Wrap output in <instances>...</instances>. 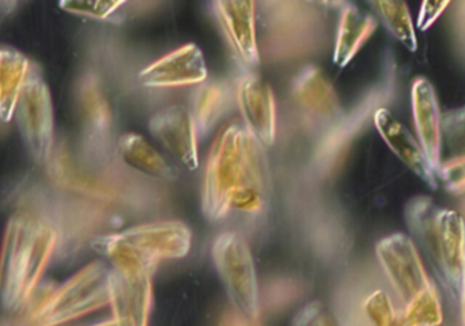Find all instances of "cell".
<instances>
[{
    "label": "cell",
    "mask_w": 465,
    "mask_h": 326,
    "mask_svg": "<svg viewBox=\"0 0 465 326\" xmlns=\"http://www.w3.org/2000/svg\"><path fill=\"white\" fill-rule=\"evenodd\" d=\"M431 262L459 303L465 289V223L458 211L440 208Z\"/></svg>",
    "instance_id": "7"
},
{
    "label": "cell",
    "mask_w": 465,
    "mask_h": 326,
    "mask_svg": "<svg viewBox=\"0 0 465 326\" xmlns=\"http://www.w3.org/2000/svg\"><path fill=\"white\" fill-rule=\"evenodd\" d=\"M463 5V10H461V11H463V13H461V15H463V25L465 27V3H463V5Z\"/></svg>",
    "instance_id": "32"
},
{
    "label": "cell",
    "mask_w": 465,
    "mask_h": 326,
    "mask_svg": "<svg viewBox=\"0 0 465 326\" xmlns=\"http://www.w3.org/2000/svg\"><path fill=\"white\" fill-rule=\"evenodd\" d=\"M439 180H441L445 188L452 193H464L465 155L442 161Z\"/></svg>",
    "instance_id": "26"
},
{
    "label": "cell",
    "mask_w": 465,
    "mask_h": 326,
    "mask_svg": "<svg viewBox=\"0 0 465 326\" xmlns=\"http://www.w3.org/2000/svg\"><path fill=\"white\" fill-rule=\"evenodd\" d=\"M442 150L450 158L465 155V106L452 109L441 117Z\"/></svg>",
    "instance_id": "23"
},
{
    "label": "cell",
    "mask_w": 465,
    "mask_h": 326,
    "mask_svg": "<svg viewBox=\"0 0 465 326\" xmlns=\"http://www.w3.org/2000/svg\"><path fill=\"white\" fill-rule=\"evenodd\" d=\"M19 128L35 157H45L51 146L52 109L45 86L38 79L29 81L19 93Z\"/></svg>",
    "instance_id": "14"
},
{
    "label": "cell",
    "mask_w": 465,
    "mask_h": 326,
    "mask_svg": "<svg viewBox=\"0 0 465 326\" xmlns=\"http://www.w3.org/2000/svg\"><path fill=\"white\" fill-rule=\"evenodd\" d=\"M149 131L185 169H198L199 136L187 108L174 105L157 112L150 119Z\"/></svg>",
    "instance_id": "10"
},
{
    "label": "cell",
    "mask_w": 465,
    "mask_h": 326,
    "mask_svg": "<svg viewBox=\"0 0 465 326\" xmlns=\"http://www.w3.org/2000/svg\"><path fill=\"white\" fill-rule=\"evenodd\" d=\"M119 152L123 161L136 172L155 178L171 181L174 172L165 158L143 138L136 133H125L120 138Z\"/></svg>",
    "instance_id": "18"
},
{
    "label": "cell",
    "mask_w": 465,
    "mask_h": 326,
    "mask_svg": "<svg viewBox=\"0 0 465 326\" xmlns=\"http://www.w3.org/2000/svg\"><path fill=\"white\" fill-rule=\"evenodd\" d=\"M112 267L103 262L79 271L38 308L41 325L57 326L94 313L111 303Z\"/></svg>",
    "instance_id": "5"
},
{
    "label": "cell",
    "mask_w": 465,
    "mask_h": 326,
    "mask_svg": "<svg viewBox=\"0 0 465 326\" xmlns=\"http://www.w3.org/2000/svg\"><path fill=\"white\" fill-rule=\"evenodd\" d=\"M411 106L418 143L439 177L442 164V114L436 90L428 79H415L411 87Z\"/></svg>",
    "instance_id": "12"
},
{
    "label": "cell",
    "mask_w": 465,
    "mask_h": 326,
    "mask_svg": "<svg viewBox=\"0 0 465 326\" xmlns=\"http://www.w3.org/2000/svg\"><path fill=\"white\" fill-rule=\"evenodd\" d=\"M371 8L376 11L388 32L403 44L410 52L418 51V38L412 24L411 14L403 2H371Z\"/></svg>",
    "instance_id": "22"
},
{
    "label": "cell",
    "mask_w": 465,
    "mask_h": 326,
    "mask_svg": "<svg viewBox=\"0 0 465 326\" xmlns=\"http://www.w3.org/2000/svg\"><path fill=\"white\" fill-rule=\"evenodd\" d=\"M377 26V19L371 14L350 3L344 5L336 32L333 63L341 68L349 65L366 41L376 32Z\"/></svg>",
    "instance_id": "17"
},
{
    "label": "cell",
    "mask_w": 465,
    "mask_h": 326,
    "mask_svg": "<svg viewBox=\"0 0 465 326\" xmlns=\"http://www.w3.org/2000/svg\"><path fill=\"white\" fill-rule=\"evenodd\" d=\"M366 314L374 326H390L395 319L398 311L393 308L392 301L388 297L387 292L379 290L374 291L368 300L365 301Z\"/></svg>",
    "instance_id": "25"
},
{
    "label": "cell",
    "mask_w": 465,
    "mask_h": 326,
    "mask_svg": "<svg viewBox=\"0 0 465 326\" xmlns=\"http://www.w3.org/2000/svg\"><path fill=\"white\" fill-rule=\"evenodd\" d=\"M390 326H412L407 321L406 316H404L403 311H398L393 321L391 322Z\"/></svg>",
    "instance_id": "29"
},
{
    "label": "cell",
    "mask_w": 465,
    "mask_h": 326,
    "mask_svg": "<svg viewBox=\"0 0 465 326\" xmlns=\"http://www.w3.org/2000/svg\"><path fill=\"white\" fill-rule=\"evenodd\" d=\"M292 326H341L333 314L319 302L303 306L292 320Z\"/></svg>",
    "instance_id": "27"
},
{
    "label": "cell",
    "mask_w": 465,
    "mask_h": 326,
    "mask_svg": "<svg viewBox=\"0 0 465 326\" xmlns=\"http://www.w3.org/2000/svg\"><path fill=\"white\" fill-rule=\"evenodd\" d=\"M51 227L33 216H14L0 256V305L14 311L29 300L54 249Z\"/></svg>",
    "instance_id": "3"
},
{
    "label": "cell",
    "mask_w": 465,
    "mask_h": 326,
    "mask_svg": "<svg viewBox=\"0 0 465 326\" xmlns=\"http://www.w3.org/2000/svg\"><path fill=\"white\" fill-rule=\"evenodd\" d=\"M209 71L203 52L195 44L169 52L139 73V81L149 89H174L204 84Z\"/></svg>",
    "instance_id": "8"
},
{
    "label": "cell",
    "mask_w": 465,
    "mask_h": 326,
    "mask_svg": "<svg viewBox=\"0 0 465 326\" xmlns=\"http://www.w3.org/2000/svg\"><path fill=\"white\" fill-rule=\"evenodd\" d=\"M450 3L448 2H425L422 5H420V15H418V29L420 32H426V30L430 29L434 24H436L437 19L444 14V11L447 10L448 5Z\"/></svg>",
    "instance_id": "28"
},
{
    "label": "cell",
    "mask_w": 465,
    "mask_h": 326,
    "mask_svg": "<svg viewBox=\"0 0 465 326\" xmlns=\"http://www.w3.org/2000/svg\"><path fill=\"white\" fill-rule=\"evenodd\" d=\"M213 13L231 46L235 60L246 70L260 64L253 2H214Z\"/></svg>",
    "instance_id": "9"
},
{
    "label": "cell",
    "mask_w": 465,
    "mask_h": 326,
    "mask_svg": "<svg viewBox=\"0 0 465 326\" xmlns=\"http://www.w3.org/2000/svg\"><path fill=\"white\" fill-rule=\"evenodd\" d=\"M374 125L382 141L392 150L393 154L429 188L437 189L439 177L431 169L412 133L385 108L377 109L374 114Z\"/></svg>",
    "instance_id": "15"
},
{
    "label": "cell",
    "mask_w": 465,
    "mask_h": 326,
    "mask_svg": "<svg viewBox=\"0 0 465 326\" xmlns=\"http://www.w3.org/2000/svg\"><path fill=\"white\" fill-rule=\"evenodd\" d=\"M440 208L429 197L418 196L406 207V222L414 240L433 260L437 237V215Z\"/></svg>",
    "instance_id": "20"
},
{
    "label": "cell",
    "mask_w": 465,
    "mask_h": 326,
    "mask_svg": "<svg viewBox=\"0 0 465 326\" xmlns=\"http://www.w3.org/2000/svg\"><path fill=\"white\" fill-rule=\"evenodd\" d=\"M152 278L124 275L112 268L109 306L117 326H149L153 308Z\"/></svg>",
    "instance_id": "13"
},
{
    "label": "cell",
    "mask_w": 465,
    "mask_h": 326,
    "mask_svg": "<svg viewBox=\"0 0 465 326\" xmlns=\"http://www.w3.org/2000/svg\"><path fill=\"white\" fill-rule=\"evenodd\" d=\"M93 326H117L116 322L114 321V319L108 320V321L101 322V324L93 325Z\"/></svg>",
    "instance_id": "31"
},
{
    "label": "cell",
    "mask_w": 465,
    "mask_h": 326,
    "mask_svg": "<svg viewBox=\"0 0 465 326\" xmlns=\"http://www.w3.org/2000/svg\"><path fill=\"white\" fill-rule=\"evenodd\" d=\"M376 256L404 305V316L412 326H440L444 320L436 284L426 273L414 241L406 234L390 235L376 245Z\"/></svg>",
    "instance_id": "4"
},
{
    "label": "cell",
    "mask_w": 465,
    "mask_h": 326,
    "mask_svg": "<svg viewBox=\"0 0 465 326\" xmlns=\"http://www.w3.org/2000/svg\"><path fill=\"white\" fill-rule=\"evenodd\" d=\"M461 216H463L464 223H465V205H464V215H461Z\"/></svg>",
    "instance_id": "33"
},
{
    "label": "cell",
    "mask_w": 465,
    "mask_h": 326,
    "mask_svg": "<svg viewBox=\"0 0 465 326\" xmlns=\"http://www.w3.org/2000/svg\"><path fill=\"white\" fill-rule=\"evenodd\" d=\"M237 104L246 130L264 147L276 138V103L272 89L257 74H249L237 86Z\"/></svg>",
    "instance_id": "11"
},
{
    "label": "cell",
    "mask_w": 465,
    "mask_h": 326,
    "mask_svg": "<svg viewBox=\"0 0 465 326\" xmlns=\"http://www.w3.org/2000/svg\"><path fill=\"white\" fill-rule=\"evenodd\" d=\"M226 103H228V97L221 84H204L196 90L191 104L190 114L199 138H206L207 133L220 122L225 112Z\"/></svg>",
    "instance_id": "19"
},
{
    "label": "cell",
    "mask_w": 465,
    "mask_h": 326,
    "mask_svg": "<svg viewBox=\"0 0 465 326\" xmlns=\"http://www.w3.org/2000/svg\"><path fill=\"white\" fill-rule=\"evenodd\" d=\"M212 256L237 313L256 321L260 316L259 282L245 238L238 232H223L213 243Z\"/></svg>",
    "instance_id": "6"
},
{
    "label": "cell",
    "mask_w": 465,
    "mask_h": 326,
    "mask_svg": "<svg viewBox=\"0 0 465 326\" xmlns=\"http://www.w3.org/2000/svg\"><path fill=\"white\" fill-rule=\"evenodd\" d=\"M125 5V2H63L60 5L68 13L106 21L116 15Z\"/></svg>",
    "instance_id": "24"
},
{
    "label": "cell",
    "mask_w": 465,
    "mask_h": 326,
    "mask_svg": "<svg viewBox=\"0 0 465 326\" xmlns=\"http://www.w3.org/2000/svg\"><path fill=\"white\" fill-rule=\"evenodd\" d=\"M295 101L306 111L325 120L341 116V104L330 79L314 65L303 68L292 84Z\"/></svg>",
    "instance_id": "16"
},
{
    "label": "cell",
    "mask_w": 465,
    "mask_h": 326,
    "mask_svg": "<svg viewBox=\"0 0 465 326\" xmlns=\"http://www.w3.org/2000/svg\"><path fill=\"white\" fill-rule=\"evenodd\" d=\"M272 191L265 147L242 123L223 128L213 142L202 186L207 221H223L231 211L259 213Z\"/></svg>",
    "instance_id": "1"
},
{
    "label": "cell",
    "mask_w": 465,
    "mask_h": 326,
    "mask_svg": "<svg viewBox=\"0 0 465 326\" xmlns=\"http://www.w3.org/2000/svg\"><path fill=\"white\" fill-rule=\"evenodd\" d=\"M95 252L124 275H154L165 260L190 253L193 232L180 221L153 222L98 238Z\"/></svg>",
    "instance_id": "2"
},
{
    "label": "cell",
    "mask_w": 465,
    "mask_h": 326,
    "mask_svg": "<svg viewBox=\"0 0 465 326\" xmlns=\"http://www.w3.org/2000/svg\"><path fill=\"white\" fill-rule=\"evenodd\" d=\"M26 71V62L18 54H0V116L8 122L21 93V82Z\"/></svg>",
    "instance_id": "21"
},
{
    "label": "cell",
    "mask_w": 465,
    "mask_h": 326,
    "mask_svg": "<svg viewBox=\"0 0 465 326\" xmlns=\"http://www.w3.org/2000/svg\"><path fill=\"white\" fill-rule=\"evenodd\" d=\"M459 305H460L461 311V325L465 326V289L463 295H461L460 301H459Z\"/></svg>",
    "instance_id": "30"
}]
</instances>
